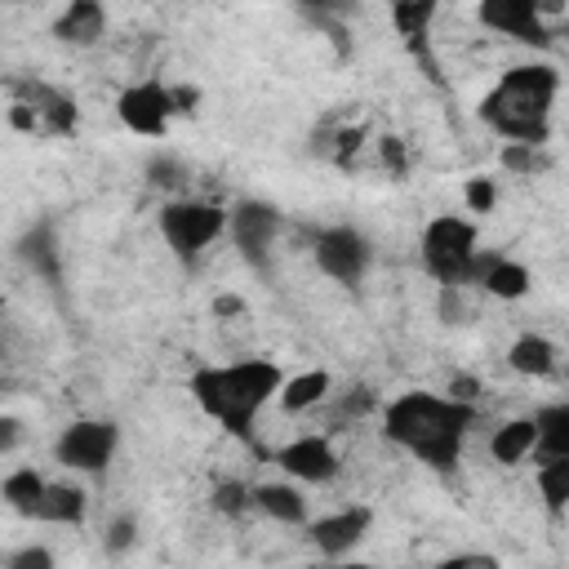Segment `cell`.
Returning a JSON list of instances; mask_svg holds the SVG:
<instances>
[{
    "label": "cell",
    "instance_id": "6da1fadb",
    "mask_svg": "<svg viewBox=\"0 0 569 569\" xmlns=\"http://www.w3.org/2000/svg\"><path fill=\"white\" fill-rule=\"evenodd\" d=\"M476 427V405L440 396V391H400L382 405V436L387 445L405 449L422 467L453 476Z\"/></svg>",
    "mask_w": 569,
    "mask_h": 569
},
{
    "label": "cell",
    "instance_id": "7a4b0ae2",
    "mask_svg": "<svg viewBox=\"0 0 569 569\" xmlns=\"http://www.w3.org/2000/svg\"><path fill=\"white\" fill-rule=\"evenodd\" d=\"M284 382V369L267 356H244L231 365H200L187 382L191 400L200 405L204 418H213L227 436L249 440L253 422L262 418V409L276 400Z\"/></svg>",
    "mask_w": 569,
    "mask_h": 569
},
{
    "label": "cell",
    "instance_id": "3957f363",
    "mask_svg": "<svg viewBox=\"0 0 569 569\" xmlns=\"http://www.w3.org/2000/svg\"><path fill=\"white\" fill-rule=\"evenodd\" d=\"M560 93V71L547 62H520L502 71V80L480 98V120L507 142L547 147L551 138V107Z\"/></svg>",
    "mask_w": 569,
    "mask_h": 569
},
{
    "label": "cell",
    "instance_id": "277c9868",
    "mask_svg": "<svg viewBox=\"0 0 569 569\" xmlns=\"http://www.w3.org/2000/svg\"><path fill=\"white\" fill-rule=\"evenodd\" d=\"M422 267L436 284H458L467 289L471 284V271H476V253H480V236H476V222L462 218V213H436L427 227H422Z\"/></svg>",
    "mask_w": 569,
    "mask_h": 569
},
{
    "label": "cell",
    "instance_id": "5b68a950",
    "mask_svg": "<svg viewBox=\"0 0 569 569\" xmlns=\"http://www.w3.org/2000/svg\"><path fill=\"white\" fill-rule=\"evenodd\" d=\"M222 231H227V209L222 204L191 200V196H178V200H164L160 204V240H164V249L182 267H196L204 258V249Z\"/></svg>",
    "mask_w": 569,
    "mask_h": 569
},
{
    "label": "cell",
    "instance_id": "8992f818",
    "mask_svg": "<svg viewBox=\"0 0 569 569\" xmlns=\"http://www.w3.org/2000/svg\"><path fill=\"white\" fill-rule=\"evenodd\" d=\"M9 93H13V107H9L13 129L40 133V138H67V133H76L80 107H76V98L67 89H58L49 80H36V76H22V80H9Z\"/></svg>",
    "mask_w": 569,
    "mask_h": 569
},
{
    "label": "cell",
    "instance_id": "52a82bcc",
    "mask_svg": "<svg viewBox=\"0 0 569 569\" xmlns=\"http://www.w3.org/2000/svg\"><path fill=\"white\" fill-rule=\"evenodd\" d=\"M116 453H120V427L111 418H76L53 440V458L80 476H102L116 462Z\"/></svg>",
    "mask_w": 569,
    "mask_h": 569
},
{
    "label": "cell",
    "instance_id": "ba28073f",
    "mask_svg": "<svg viewBox=\"0 0 569 569\" xmlns=\"http://www.w3.org/2000/svg\"><path fill=\"white\" fill-rule=\"evenodd\" d=\"M311 258L333 284L356 289V284H365V276L373 267V244H369L365 231H356L347 222H333V227H320L311 236Z\"/></svg>",
    "mask_w": 569,
    "mask_h": 569
},
{
    "label": "cell",
    "instance_id": "9c48e42d",
    "mask_svg": "<svg viewBox=\"0 0 569 569\" xmlns=\"http://www.w3.org/2000/svg\"><path fill=\"white\" fill-rule=\"evenodd\" d=\"M280 227H284V213L267 200H240L236 209H227V231H231L240 258L258 276H271V249H276Z\"/></svg>",
    "mask_w": 569,
    "mask_h": 569
},
{
    "label": "cell",
    "instance_id": "30bf717a",
    "mask_svg": "<svg viewBox=\"0 0 569 569\" xmlns=\"http://www.w3.org/2000/svg\"><path fill=\"white\" fill-rule=\"evenodd\" d=\"M116 116H120V124H124L129 133H138V138H164V133H169V120L178 116V111H173V89H169L164 80H156V76L133 80L129 89H120Z\"/></svg>",
    "mask_w": 569,
    "mask_h": 569
},
{
    "label": "cell",
    "instance_id": "8fae6325",
    "mask_svg": "<svg viewBox=\"0 0 569 569\" xmlns=\"http://www.w3.org/2000/svg\"><path fill=\"white\" fill-rule=\"evenodd\" d=\"M276 462H280V471H284L289 480H298V485H329V480H338V471H342V458H338L333 440L320 436V431H302V436H293L289 445H280V449H276Z\"/></svg>",
    "mask_w": 569,
    "mask_h": 569
},
{
    "label": "cell",
    "instance_id": "7c38bea8",
    "mask_svg": "<svg viewBox=\"0 0 569 569\" xmlns=\"http://www.w3.org/2000/svg\"><path fill=\"white\" fill-rule=\"evenodd\" d=\"M373 529V507L356 502L342 511H329L320 520H307V542L325 556V560H342L347 551H356Z\"/></svg>",
    "mask_w": 569,
    "mask_h": 569
},
{
    "label": "cell",
    "instance_id": "4fadbf2b",
    "mask_svg": "<svg viewBox=\"0 0 569 569\" xmlns=\"http://www.w3.org/2000/svg\"><path fill=\"white\" fill-rule=\"evenodd\" d=\"M480 27L498 31V36H511L520 44H533V49H547L556 27L538 18L533 0H480Z\"/></svg>",
    "mask_w": 569,
    "mask_h": 569
},
{
    "label": "cell",
    "instance_id": "5bb4252c",
    "mask_svg": "<svg viewBox=\"0 0 569 569\" xmlns=\"http://www.w3.org/2000/svg\"><path fill=\"white\" fill-rule=\"evenodd\" d=\"M13 253H18V262L36 276V280H44V284H62V244H58V227H53V218H36L18 240H13Z\"/></svg>",
    "mask_w": 569,
    "mask_h": 569
},
{
    "label": "cell",
    "instance_id": "9a60e30c",
    "mask_svg": "<svg viewBox=\"0 0 569 569\" xmlns=\"http://www.w3.org/2000/svg\"><path fill=\"white\" fill-rule=\"evenodd\" d=\"M471 284H480L485 293H493V298H502V302H516V298L529 293L533 276H529L525 262H516V258H507V253H489V249H480V253H476Z\"/></svg>",
    "mask_w": 569,
    "mask_h": 569
},
{
    "label": "cell",
    "instance_id": "2e32d148",
    "mask_svg": "<svg viewBox=\"0 0 569 569\" xmlns=\"http://www.w3.org/2000/svg\"><path fill=\"white\" fill-rule=\"evenodd\" d=\"M49 31H53L58 44L93 49V44L107 36V4H102V0H67Z\"/></svg>",
    "mask_w": 569,
    "mask_h": 569
},
{
    "label": "cell",
    "instance_id": "e0dca14e",
    "mask_svg": "<svg viewBox=\"0 0 569 569\" xmlns=\"http://www.w3.org/2000/svg\"><path fill=\"white\" fill-rule=\"evenodd\" d=\"M249 498H253V511H262V516L276 520V525H307V520H311L307 493H302L293 480H267V485H253Z\"/></svg>",
    "mask_w": 569,
    "mask_h": 569
},
{
    "label": "cell",
    "instance_id": "ac0fdd59",
    "mask_svg": "<svg viewBox=\"0 0 569 569\" xmlns=\"http://www.w3.org/2000/svg\"><path fill=\"white\" fill-rule=\"evenodd\" d=\"M84 516H89V493L76 480H44V493H40V507H36L40 525L76 529V525H84Z\"/></svg>",
    "mask_w": 569,
    "mask_h": 569
},
{
    "label": "cell",
    "instance_id": "d6986e66",
    "mask_svg": "<svg viewBox=\"0 0 569 569\" xmlns=\"http://www.w3.org/2000/svg\"><path fill=\"white\" fill-rule=\"evenodd\" d=\"M333 396V373L329 369H302V373H293V378H284L280 382V391H276V405L284 409V413H307V409H316V405H325Z\"/></svg>",
    "mask_w": 569,
    "mask_h": 569
},
{
    "label": "cell",
    "instance_id": "ffe728a7",
    "mask_svg": "<svg viewBox=\"0 0 569 569\" xmlns=\"http://www.w3.org/2000/svg\"><path fill=\"white\" fill-rule=\"evenodd\" d=\"M507 365H511L520 378H547V373H556V365H560V347H556L547 333H520V338L507 347Z\"/></svg>",
    "mask_w": 569,
    "mask_h": 569
},
{
    "label": "cell",
    "instance_id": "44dd1931",
    "mask_svg": "<svg viewBox=\"0 0 569 569\" xmlns=\"http://www.w3.org/2000/svg\"><path fill=\"white\" fill-rule=\"evenodd\" d=\"M533 427H538V440H533L538 458H569V405L565 400L538 405Z\"/></svg>",
    "mask_w": 569,
    "mask_h": 569
},
{
    "label": "cell",
    "instance_id": "7402d4cb",
    "mask_svg": "<svg viewBox=\"0 0 569 569\" xmlns=\"http://www.w3.org/2000/svg\"><path fill=\"white\" fill-rule=\"evenodd\" d=\"M533 440H538L533 418H511V422H502V427L489 436V453H493V462L516 467V462H525V458L533 453Z\"/></svg>",
    "mask_w": 569,
    "mask_h": 569
},
{
    "label": "cell",
    "instance_id": "603a6c76",
    "mask_svg": "<svg viewBox=\"0 0 569 569\" xmlns=\"http://www.w3.org/2000/svg\"><path fill=\"white\" fill-rule=\"evenodd\" d=\"M40 493H44V476L36 467H13L4 480H0V498L9 511L36 520V507H40Z\"/></svg>",
    "mask_w": 569,
    "mask_h": 569
},
{
    "label": "cell",
    "instance_id": "cb8c5ba5",
    "mask_svg": "<svg viewBox=\"0 0 569 569\" xmlns=\"http://www.w3.org/2000/svg\"><path fill=\"white\" fill-rule=\"evenodd\" d=\"M538 493H542V502L560 516L565 511V502H569V458H538Z\"/></svg>",
    "mask_w": 569,
    "mask_h": 569
},
{
    "label": "cell",
    "instance_id": "d4e9b609",
    "mask_svg": "<svg viewBox=\"0 0 569 569\" xmlns=\"http://www.w3.org/2000/svg\"><path fill=\"white\" fill-rule=\"evenodd\" d=\"M391 4V22L400 27V36L409 44H418V36L431 27V13H436V0H387Z\"/></svg>",
    "mask_w": 569,
    "mask_h": 569
},
{
    "label": "cell",
    "instance_id": "484cf974",
    "mask_svg": "<svg viewBox=\"0 0 569 569\" xmlns=\"http://www.w3.org/2000/svg\"><path fill=\"white\" fill-rule=\"evenodd\" d=\"M498 164H502L507 173L533 178V173H542V169H547V151H542V147H533V142H507V147L498 151Z\"/></svg>",
    "mask_w": 569,
    "mask_h": 569
},
{
    "label": "cell",
    "instance_id": "4316f807",
    "mask_svg": "<svg viewBox=\"0 0 569 569\" xmlns=\"http://www.w3.org/2000/svg\"><path fill=\"white\" fill-rule=\"evenodd\" d=\"M213 511L227 516V520H240L253 511V498H249V485L244 480H218L213 485Z\"/></svg>",
    "mask_w": 569,
    "mask_h": 569
},
{
    "label": "cell",
    "instance_id": "83f0119b",
    "mask_svg": "<svg viewBox=\"0 0 569 569\" xmlns=\"http://www.w3.org/2000/svg\"><path fill=\"white\" fill-rule=\"evenodd\" d=\"M462 204H467L471 213H489V209L498 204V182L485 178V173L467 178V182H462Z\"/></svg>",
    "mask_w": 569,
    "mask_h": 569
},
{
    "label": "cell",
    "instance_id": "f1b7e54d",
    "mask_svg": "<svg viewBox=\"0 0 569 569\" xmlns=\"http://www.w3.org/2000/svg\"><path fill=\"white\" fill-rule=\"evenodd\" d=\"M182 173H187V169H182L178 156H151V160H147V182L160 187V191H173V187L182 182Z\"/></svg>",
    "mask_w": 569,
    "mask_h": 569
},
{
    "label": "cell",
    "instance_id": "f546056e",
    "mask_svg": "<svg viewBox=\"0 0 569 569\" xmlns=\"http://www.w3.org/2000/svg\"><path fill=\"white\" fill-rule=\"evenodd\" d=\"M373 405H378L373 387H351V391H347V396L333 405V422H347V418H365Z\"/></svg>",
    "mask_w": 569,
    "mask_h": 569
},
{
    "label": "cell",
    "instance_id": "4dcf8cb0",
    "mask_svg": "<svg viewBox=\"0 0 569 569\" xmlns=\"http://www.w3.org/2000/svg\"><path fill=\"white\" fill-rule=\"evenodd\" d=\"M133 538H138V520L133 516H116L107 525V533H102V547H107V556H120V551L133 547Z\"/></svg>",
    "mask_w": 569,
    "mask_h": 569
},
{
    "label": "cell",
    "instance_id": "1f68e13d",
    "mask_svg": "<svg viewBox=\"0 0 569 569\" xmlns=\"http://www.w3.org/2000/svg\"><path fill=\"white\" fill-rule=\"evenodd\" d=\"M4 565H9V569H49V565H53V551L31 542V547L9 551V556H4Z\"/></svg>",
    "mask_w": 569,
    "mask_h": 569
},
{
    "label": "cell",
    "instance_id": "d6a6232c",
    "mask_svg": "<svg viewBox=\"0 0 569 569\" xmlns=\"http://www.w3.org/2000/svg\"><path fill=\"white\" fill-rule=\"evenodd\" d=\"M445 396L476 405V396H480V378H476V373H453V378H449V387H445Z\"/></svg>",
    "mask_w": 569,
    "mask_h": 569
},
{
    "label": "cell",
    "instance_id": "836d02e7",
    "mask_svg": "<svg viewBox=\"0 0 569 569\" xmlns=\"http://www.w3.org/2000/svg\"><path fill=\"white\" fill-rule=\"evenodd\" d=\"M22 445V418L0 413V453H13Z\"/></svg>",
    "mask_w": 569,
    "mask_h": 569
},
{
    "label": "cell",
    "instance_id": "e575fe53",
    "mask_svg": "<svg viewBox=\"0 0 569 569\" xmlns=\"http://www.w3.org/2000/svg\"><path fill=\"white\" fill-rule=\"evenodd\" d=\"M293 4H302L311 18H333V13H347L351 9L347 0H293Z\"/></svg>",
    "mask_w": 569,
    "mask_h": 569
},
{
    "label": "cell",
    "instance_id": "d590c367",
    "mask_svg": "<svg viewBox=\"0 0 569 569\" xmlns=\"http://www.w3.org/2000/svg\"><path fill=\"white\" fill-rule=\"evenodd\" d=\"M196 102H200V89H191V84H178V89H173V111H178V116H191Z\"/></svg>",
    "mask_w": 569,
    "mask_h": 569
},
{
    "label": "cell",
    "instance_id": "8d00e7d4",
    "mask_svg": "<svg viewBox=\"0 0 569 569\" xmlns=\"http://www.w3.org/2000/svg\"><path fill=\"white\" fill-rule=\"evenodd\" d=\"M533 9H538V18H542V22H560V18H565V9H569V0H533Z\"/></svg>",
    "mask_w": 569,
    "mask_h": 569
},
{
    "label": "cell",
    "instance_id": "74e56055",
    "mask_svg": "<svg viewBox=\"0 0 569 569\" xmlns=\"http://www.w3.org/2000/svg\"><path fill=\"white\" fill-rule=\"evenodd\" d=\"M445 565H449V569H462V565H485V569H498V560H493V556H471V551H462V556H449Z\"/></svg>",
    "mask_w": 569,
    "mask_h": 569
},
{
    "label": "cell",
    "instance_id": "f35d334b",
    "mask_svg": "<svg viewBox=\"0 0 569 569\" xmlns=\"http://www.w3.org/2000/svg\"><path fill=\"white\" fill-rule=\"evenodd\" d=\"M236 311H244L240 298H213V316H236Z\"/></svg>",
    "mask_w": 569,
    "mask_h": 569
}]
</instances>
